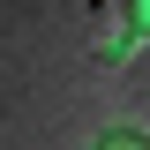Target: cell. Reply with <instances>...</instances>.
Segmentation results:
<instances>
[{"label": "cell", "instance_id": "obj_1", "mask_svg": "<svg viewBox=\"0 0 150 150\" xmlns=\"http://www.w3.org/2000/svg\"><path fill=\"white\" fill-rule=\"evenodd\" d=\"M143 38H150V0H120V30L105 38V53H98V60H105V68H120Z\"/></svg>", "mask_w": 150, "mask_h": 150}, {"label": "cell", "instance_id": "obj_2", "mask_svg": "<svg viewBox=\"0 0 150 150\" xmlns=\"http://www.w3.org/2000/svg\"><path fill=\"white\" fill-rule=\"evenodd\" d=\"M90 150H150V135H143V128H105Z\"/></svg>", "mask_w": 150, "mask_h": 150}]
</instances>
